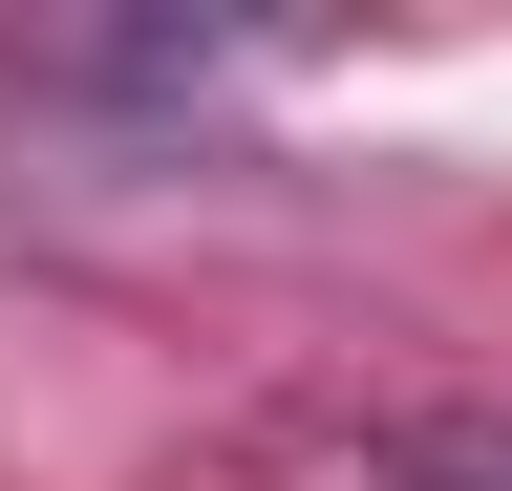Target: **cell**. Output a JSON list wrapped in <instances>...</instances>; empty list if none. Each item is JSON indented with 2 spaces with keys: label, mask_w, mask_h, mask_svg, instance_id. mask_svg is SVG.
<instances>
[{
  "label": "cell",
  "mask_w": 512,
  "mask_h": 491,
  "mask_svg": "<svg viewBox=\"0 0 512 491\" xmlns=\"http://www.w3.org/2000/svg\"><path fill=\"white\" fill-rule=\"evenodd\" d=\"M384 491H512V427H427V449L384 470Z\"/></svg>",
  "instance_id": "cell-1"
}]
</instances>
